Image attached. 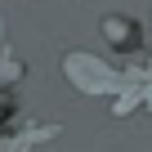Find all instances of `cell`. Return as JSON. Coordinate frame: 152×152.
<instances>
[{"label":"cell","instance_id":"obj_2","mask_svg":"<svg viewBox=\"0 0 152 152\" xmlns=\"http://www.w3.org/2000/svg\"><path fill=\"white\" fill-rule=\"evenodd\" d=\"M99 27H103V40H107L116 54L139 49V27H134V18H125V14H107Z\"/></svg>","mask_w":152,"mask_h":152},{"label":"cell","instance_id":"obj_1","mask_svg":"<svg viewBox=\"0 0 152 152\" xmlns=\"http://www.w3.org/2000/svg\"><path fill=\"white\" fill-rule=\"evenodd\" d=\"M63 76L85 99H116V94H125L134 85V72L125 63H107V58L85 54V49H67L63 54Z\"/></svg>","mask_w":152,"mask_h":152},{"label":"cell","instance_id":"obj_3","mask_svg":"<svg viewBox=\"0 0 152 152\" xmlns=\"http://www.w3.org/2000/svg\"><path fill=\"white\" fill-rule=\"evenodd\" d=\"M23 76H27V67L14 58V49H9V31H5V18H0V94H14Z\"/></svg>","mask_w":152,"mask_h":152}]
</instances>
